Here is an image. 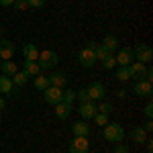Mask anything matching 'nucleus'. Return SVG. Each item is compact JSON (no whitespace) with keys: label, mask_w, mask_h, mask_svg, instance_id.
<instances>
[{"label":"nucleus","mask_w":153,"mask_h":153,"mask_svg":"<svg viewBox=\"0 0 153 153\" xmlns=\"http://www.w3.org/2000/svg\"><path fill=\"white\" fill-rule=\"evenodd\" d=\"M102 135H104V139L108 143H114L117 145V143H123V139H125V129L118 123H106Z\"/></svg>","instance_id":"obj_1"},{"label":"nucleus","mask_w":153,"mask_h":153,"mask_svg":"<svg viewBox=\"0 0 153 153\" xmlns=\"http://www.w3.org/2000/svg\"><path fill=\"white\" fill-rule=\"evenodd\" d=\"M59 61L57 53L55 51H51V49H45V51H39V57H37V63H39V68L41 70H51V68H55V63Z\"/></svg>","instance_id":"obj_2"},{"label":"nucleus","mask_w":153,"mask_h":153,"mask_svg":"<svg viewBox=\"0 0 153 153\" xmlns=\"http://www.w3.org/2000/svg\"><path fill=\"white\" fill-rule=\"evenodd\" d=\"M133 57L135 61H141V63H149L153 59V49L149 45H135L133 49Z\"/></svg>","instance_id":"obj_3"},{"label":"nucleus","mask_w":153,"mask_h":153,"mask_svg":"<svg viewBox=\"0 0 153 153\" xmlns=\"http://www.w3.org/2000/svg\"><path fill=\"white\" fill-rule=\"evenodd\" d=\"M43 100H45L47 104L55 106L57 102L63 100V90H61V88H55V86H49V88L43 90Z\"/></svg>","instance_id":"obj_4"},{"label":"nucleus","mask_w":153,"mask_h":153,"mask_svg":"<svg viewBox=\"0 0 153 153\" xmlns=\"http://www.w3.org/2000/svg\"><path fill=\"white\" fill-rule=\"evenodd\" d=\"M78 61H80V65L82 68H94L96 65V55H94V51L90 47H84L80 53H78Z\"/></svg>","instance_id":"obj_5"},{"label":"nucleus","mask_w":153,"mask_h":153,"mask_svg":"<svg viewBox=\"0 0 153 153\" xmlns=\"http://www.w3.org/2000/svg\"><path fill=\"white\" fill-rule=\"evenodd\" d=\"M133 92L137 96H141V98H151L153 86H151V82H147V80H137L135 86H133Z\"/></svg>","instance_id":"obj_6"},{"label":"nucleus","mask_w":153,"mask_h":153,"mask_svg":"<svg viewBox=\"0 0 153 153\" xmlns=\"http://www.w3.org/2000/svg\"><path fill=\"white\" fill-rule=\"evenodd\" d=\"M90 151V141L88 137H74L70 143V153H88Z\"/></svg>","instance_id":"obj_7"},{"label":"nucleus","mask_w":153,"mask_h":153,"mask_svg":"<svg viewBox=\"0 0 153 153\" xmlns=\"http://www.w3.org/2000/svg\"><path fill=\"white\" fill-rule=\"evenodd\" d=\"M86 90H88V96H90V100H92V102L102 100L104 94H106V88H104V84H102V82H92Z\"/></svg>","instance_id":"obj_8"},{"label":"nucleus","mask_w":153,"mask_h":153,"mask_svg":"<svg viewBox=\"0 0 153 153\" xmlns=\"http://www.w3.org/2000/svg\"><path fill=\"white\" fill-rule=\"evenodd\" d=\"M114 59H117V65H120V68H127V65H131L133 61H135V57H133V49H118V53L114 55Z\"/></svg>","instance_id":"obj_9"},{"label":"nucleus","mask_w":153,"mask_h":153,"mask_svg":"<svg viewBox=\"0 0 153 153\" xmlns=\"http://www.w3.org/2000/svg\"><path fill=\"white\" fill-rule=\"evenodd\" d=\"M14 51H16V47L12 45L10 41H0V59L2 61H6V59H12V55H14Z\"/></svg>","instance_id":"obj_10"},{"label":"nucleus","mask_w":153,"mask_h":153,"mask_svg":"<svg viewBox=\"0 0 153 153\" xmlns=\"http://www.w3.org/2000/svg\"><path fill=\"white\" fill-rule=\"evenodd\" d=\"M90 125L86 123V120H78L74 127H71V133H74V137H88L90 135Z\"/></svg>","instance_id":"obj_11"},{"label":"nucleus","mask_w":153,"mask_h":153,"mask_svg":"<svg viewBox=\"0 0 153 153\" xmlns=\"http://www.w3.org/2000/svg\"><path fill=\"white\" fill-rule=\"evenodd\" d=\"M127 68H129L131 78H135V80H143V76H145V63H141V61H133V63L127 65Z\"/></svg>","instance_id":"obj_12"},{"label":"nucleus","mask_w":153,"mask_h":153,"mask_svg":"<svg viewBox=\"0 0 153 153\" xmlns=\"http://www.w3.org/2000/svg\"><path fill=\"white\" fill-rule=\"evenodd\" d=\"M16 86L12 84V80L8 76H0V94H14Z\"/></svg>","instance_id":"obj_13"},{"label":"nucleus","mask_w":153,"mask_h":153,"mask_svg":"<svg viewBox=\"0 0 153 153\" xmlns=\"http://www.w3.org/2000/svg\"><path fill=\"white\" fill-rule=\"evenodd\" d=\"M98 112V108H96V104L92 102V100H88V102H82L80 104V114H82L84 118H92Z\"/></svg>","instance_id":"obj_14"},{"label":"nucleus","mask_w":153,"mask_h":153,"mask_svg":"<svg viewBox=\"0 0 153 153\" xmlns=\"http://www.w3.org/2000/svg\"><path fill=\"white\" fill-rule=\"evenodd\" d=\"M65 84H68V78H65L63 71H55V74L49 76V86H55V88H61V90H63Z\"/></svg>","instance_id":"obj_15"},{"label":"nucleus","mask_w":153,"mask_h":153,"mask_svg":"<svg viewBox=\"0 0 153 153\" xmlns=\"http://www.w3.org/2000/svg\"><path fill=\"white\" fill-rule=\"evenodd\" d=\"M23 55L27 61H37V57H39V49H37L35 43H27V45H23Z\"/></svg>","instance_id":"obj_16"},{"label":"nucleus","mask_w":153,"mask_h":153,"mask_svg":"<svg viewBox=\"0 0 153 153\" xmlns=\"http://www.w3.org/2000/svg\"><path fill=\"white\" fill-rule=\"evenodd\" d=\"M70 114H71V104H65V102H57L55 104V117L59 120H65Z\"/></svg>","instance_id":"obj_17"},{"label":"nucleus","mask_w":153,"mask_h":153,"mask_svg":"<svg viewBox=\"0 0 153 153\" xmlns=\"http://www.w3.org/2000/svg\"><path fill=\"white\" fill-rule=\"evenodd\" d=\"M131 139H133V143H145V139H147V131L143 129L141 125L139 127H133V131H131Z\"/></svg>","instance_id":"obj_18"},{"label":"nucleus","mask_w":153,"mask_h":153,"mask_svg":"<svg viewBox=\"0 0 153 153\" xmlns=\"http://www.w3.org/2000/svg\"><path fill=\"white\" fill-rule=\"evenodd\" d=\"M100 45H102L108 53H112V51H117V49H118V39L114 35H106L104 39H102V43H100Z\"/></svg>","instance_id":"obj_19"},{"label":"nucleus","mask_w":153,"mask_h":153,"mask_svg":"<svg viewBox=\"0 0 153 153\" xmlns=\"http://www.w3.org/2000/svg\"><path fill=\"white\" fill-rule=\"evenodd\" d=\"M0 70H2V76H8V78H12L14 74H16V63L12 61V59H6V61H2L0 63Z\"/></svg>","instance_id":"obj_20"},{"label":"nucleus","mask_w":153,"mask_h":153,"mask_svg":"<svg viewBox=\"0 0 153 153\" xmlns=\"http://www.w3.org/2000/svg\"><path fill=\"white\" fill-rule=\"evenodd\" d=\"M23 71L29 76V78H35V76L41 74V68H39V63H37V61H27V59H25V70Z\"/></svg>","instance_id":"obj_21"},{"label":"nucleus","mask_w":153,"mask_h":153,"mask_svg":"<svg viewBox=\"0 0 153 153\" xmlns=\"http://www.w3.org/2000/svg\"><path fill=\"white\" fill-rule=\"evenodd\" d=\"M88 47H90L92 51H94V55H96V61H102V59H104L106 55H108V51H106V49L102 47L100 43H94V41H92V43H90Z\"/></svg>","instance_id":"obj_22"},{"label":"nucleus","mask_w":153,"mask_h":153,"mask_svg":"<svg viewBox=\"0 0 153 153\" xmlns=\"http://www.w3.org/2000/svg\"><path fill=\"white\" fill-rule=\"evenodd\" d=\"M35 88L37 90H45V88H49V76H43V74H39V76H35Z\"/></svg>","instance_id":"obj_23"},{"label":"nucleus","mask_w":153,"mask_h":153,"mask_svg":"<svg viewBox=\"0 0 153 153\" xmlns=\"http://www.w3.org/2000/svg\"><path fill=\"white\" fill-rule=\"evenodd\" d=\"M10 80H12V84H14L16 88H21V86H25V84H27V80H29V76H27L25 71H16V74L12 76Z\"/></svg>","instance_id":"obj_24"},{"label":"nucleus","mask_w":153,"mask_h":153,"mask_svg":"<svg viewBox=\"0 0 153 153\" xmlns=\"http://www.w3.org/2000/svg\"><path fill=\"white\" fill-rule=\"evenodd\" d=\"M102 68H104V70H114V68H117V59H114V55L108 53V55L102 59Z\"/></svg>","instance_id":"obj_25"},{"label":"nucleus","mask_w":153,"mask_h":153,"mask_svg":"<svg viewBox=\"0 0 153 153\" xmlns=\"http://www.w3.org/2000/svg\"><path fill=\"white\" fill-rule=\"evenodd\" d=\"M117 80H118V82H127V80H131L129 68H118V70H117Z\"/></svg>","instance_id":"obj_26"},{"label":"nucleus","mask_w":153,"mask_h":153,"mask_svg":"<svg viewBox=\"0 0 153 153\" xmlns=\"http://www.w3.org/2000/svg\"><path fill=\"white\" fill-rule=\"evenodd\" d=\"M92 118H94V123L98 125V127H104L106 123H108V114H102V112H96Z\"/></svg>","instance_id":"obj_27"},{"label":"nucleus","mask_w":153,"mask_h":153,"mask_svg":"<svg viewBox=\"0 0 153 153\" xmlns=\"http://www.w3.org/2000/svg\"><path fill=\"white\" fill-rule=\"evenodd\" d=\"M74 100H76V90H63V100H61V102L71 104Z\"/></svg>","instance_id":"obj_28"},{"label":"nucleus","mask_w":153,"mask_h":153,"mask_svg":"<svg viewBox=\"0 0 153 153\" xmlns=\"http://www.w3.org/2000/svg\"><path fill=\"white\" fill-rule=\"evenodd\" d=\"M96 108H98V112H102V114H110V112H112V104H110V102H100V106H96Z\"/></svg>","instance_id":"obj_29"},{"label":"nucleus","mask_w":153,"mask_h":153,"mask_svg":"<svg viewBox=\"0 0 153 153\" xmlns=\"http://www.w3.org/2000/svg\"><path fill=\"white\" fill-rule=\"evenodd\" d=\"M76 98H78L80 102H88V100H90V96H88V90H86V88L78 90V92H76Z\"/></svg>","instance_id":"obj_30"},{"label":"nucleus","mask_w":153,"mask_h":153,"mask_svg":"<svg viewBox=\"0 0 153 153\" xmlns=\"http://www.w3.org/2000/svg\"><path fill=\"white\" fill-rule=\"evenodd\" d=\"M45 2H47V0H27V6H33V8H41V6H45Z\"/></svg>","instance_id":"obj_31"},{"label":"nucleus","mask_w":153,"mask_h":153,"mask_svg":"<svg viewBox=\"0 0 153 153\" xmlns=\"http://www.w3.org/2000/svg\"><path fill=\"white\" fill-rule=\"evenodd\" d=\"M143 114H145L147 118L153 117V104H151V102H147V104H145V108H143Z\"/></svg>","instance_id":"obj_32"},{"label":"nucleus","mask_w":153,"mask_h":153,"mask_svg":"<svg viewBox=\"0 0 153 153\" xmlns=\"http://www.w3.org/2000/svg\"><path fill=\"white\" fill-rule=\"evenodd\" d=\"M12 6H14L16 10H25V8H27V0H14Z\"/></svg>","instance_id":"obj_33"},{"label":"nucleus","mask_w":153,"mask_h":153,"mask_svg":"<svg viewBox=\"0 0 153 153\" xmlns=\"http://www.w3.org/2000/svg\"><path fill=\"white\" fill-rule=\"evenodd\" d=\"M112 153H129V147H127V145H123V143H117Z\"/></svg>","instance_id":"obj_34"},{"label":"nucleus","mask_w":153,"mask_h":153,"mask_svg":"<svg viewBox=\"0 0 153 153\" xmlns=\"http://www.w3.org/2000/svg\"><path fill=\"white\" fill-rule=\"evenodd\" d=\"M141 127L147 131V133H151V131H153V123H151V118H147V123H145V125H141Z\"/></svg>","instance_id":"obj_35"},{"label":"nucleus","mask_w":153,"mask_h":153,"mask_svg":"<svg viewBox=\"0 0 153 153\" xmlns=\"http://www.w3.org/2000/svg\"><path fill=\"white\" fill-rule=\"evenodd\" d=\"M14 0H0V6H12Z\"/></svg>","instance_id":"obj_36"},{"label":"nucleus","mask_w":153,"mask_h":153,"mask_svg":"<svg viewBox=\"0 0 153 153\" xmlns=\"http://www.w3.org/2000/svg\"><path fill=\"white\" fill-rule=\"evenodd\" d=\"M4 106H6V100H4V98L0 96V110H4Z\"/></svg>","instance_id":"obj_37"},{"label":"nucleus","mask_w":153,"mask_h":153,"mask_svg":"<svg viewBox=\"0 0 153 153\" xmlns=\"http://www.w3.org/2000/svg\"><path fill=\"white\" fill-rule=\"evenodd\" d=\"M117 96H118V98H125V96H127V92H125V90H118Z\"/></svg>","instance_id":"obj_38"},{"label":"nucleus","mask_w":153,"mask_h":153,"mask_svg":"<svg viewBox=\"0 0 153 153\" xmlns=\"http://www.w3.org/2000/svg\"><path fill=\"white\" fill-rule=\"evenodd\" d=\"M0 35H2V27H0Z\"/></svg>","instance_id":"obj_39"},{"label":"nucleus","mask_w":153,"mask_h":153,"mask_svg":"<svg viewBox=\"0 0 153 153\" xmlns=\"http://www.w3.org/2000/svg\"><path fill=\"white\" fill-rule=\"evenodd\" d=\"M0 63H2V59H0Z\"/></svg>","instance_id":"obj_40"},{"label":"nucleus","mask_w":153,"mask_h":153,"mask_svg":"<svg viewBox=\"0 0 153 153\" xmlns=\"http://www.w3.org/2000/svg\"><path fill=\"white\" fill-rule=\"evenodd\" d=\"M0 120H2V117H0Z\"/></svg>","instance_id":"obj_41"},{"label":"nucleus","mask_w":153,"mask_h":153,"mask_svg":"<svg viewBox=\"0 0 153 153\" xmlns=\"http://www.w3.org/2000/svg\"><path fill=\"white\" fill-rule=\"evenodd\" d=\"M147 153H151V151H147Z\"/></svg>","instance_id":"obj_42"}]
</instances>
